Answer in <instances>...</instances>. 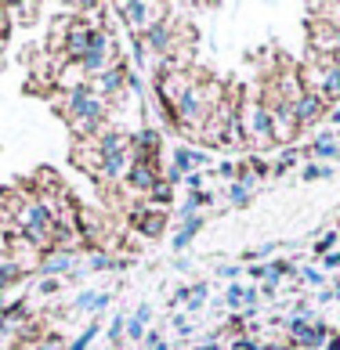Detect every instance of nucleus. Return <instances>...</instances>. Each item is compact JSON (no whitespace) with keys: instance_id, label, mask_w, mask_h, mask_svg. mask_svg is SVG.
<instances>
[{"instance_id":"1","label":"nucleus","mask_w":340,"mask_h":350,"mask_svg":"<svg viewBox=\"0 0 340 350\" xmlns=\"http://www.w3.org/2000/svg\"><path fill=\"white\" fill-rule=\"evenodd\" d=\"M55 112L65 120V126H69V123H98V126H106L109 101L101 94H95L90 87H80V90H73V94H62Z\"/></svg>"},{"instance_id":"2","label":"nucleus","mask_w":340,"mask_h":350,"mask_svg":"<svg viewBox=\"0 0 340 350\" xmlns=\"http://www.w3.org/2000/svg\"><path fill=\"white\" fill-rule=\"evenodd\" d=\"M257 98H260V105L268 109V116H271V137H276V145H290V141L300 134L297 131V116H293L290 101L279 94V87L271 83V76L265 80V87H260Z\"/></svg>"},{"instance_id":"3","label":"nucleus","mask_w":340,"mask_h":350,"mask_svg":"<svg viewBox=\"0 0 340 350\" xmlns=\"http://www.w3.org/2000/svg\"><path fill=\"white\" fill-rule=\"evenodd\" d=\"M243 134H246V145L254 152H265V148L276 145V137H271V116L260 105V98L243 101Z\"/></svg>"},{"instance_id":"4","label":"nucleus","mask_w":340,"mask_h":350,"mask_svg":"<svg viewBox=\"0 0 340 350\" xmlns=\"http://www.w3.org/2000/svg\"><path fill=\"white\" fill-rule=\"evenodd\" d=\"M195 76H199V72H189V69H170V72H163V76H156L160 105H163V116H167L170 123H174V105H178V101L192 90Z\"/></svg>"},{"instance_id":"5","label":"nucleus","mask_w":340,"mask_h":350,"mask_svg":"<svg viewBox=\"0 0 340 350\" xmlns=\"http://www.w3.org/2000/svg\"><path fill=\"white\" fill-rule=\"evenodd\" d=\"M286 332H290V343L293 347H304V350H322L326 343H330V325L319 318V321H304L300 314L286 318Z\"/></svg>"},{"instance_id":"6","label":"nucleus","mask_w":340,"mask_h":350,"mask_svg":"<svg viewBox=\"0 0 340 350\" xmlns=\"http://www.w3.org/2000/svg\"><path fill=\"white\" fill-rule=\"evenodd\" d=\"M134 159V155H130ZM163 180V170H160V163H149V159H134L130 163V174H127V191L130 196H141V199H149V191L156 188Z\"/></svg>"},{"instance_id":"7","label":"nucleus","mask_w":340,"mask_h":350,"mask_svg":"<svg viewBox=\"0 0 340 350\" xmlns=\"http://www.w3.org/2000/svg\"><path fill=\"white\" fill-rule=\"evenodd\" d=\"M141 44H145L149 55H160V58L170 55V47H174V22H170V8L160 11V18H156L149 29H145Z\"/></svg>"},{"instance_id":"8","label":"nucleus","mask_w":340,"mask_h":350,"mask_svg":"<svg viewBox=\"0 0 340 350\" xmlns=\"http://www.w3.org/2000/svg\"><path fill=\"white\" fill-rule=\"evenodd\" d=\"M87 36H90V25L84 18H73L65 15V29H62V58L65 62H80L87 55Z\"/></svg>"},{"instance_id":"9","label":"nucleus","mask_w":340,"mask_h":350,"mask_svg":"<svg viewBox=\"0 0 340 350\" xmlns=\"http://www.w3.org/2000/svg\"><path fill=\"white\" fill-rule=\"evenodd\" d=\"M293 116H297V131L304 134V131H311L315 123H322L326 116H330V109H326L322 94H315V90H304V94L293 101Z\"/></svg>"},{"instance_id":"10","label":"nucleus","mask_w":340,"mask_h":350,"mask_svg":"<svg viewBox=\"0 0 340 350\" xmlns=\"http://www.w3.org/2000/svg\"><path fill=\"white\" fill-rule=\"evenodd\" d=\"M152 11H160V8L145 4V0H127V4H116V15L127 22V29L134 33V36H145V29L156 22Z\"/></svg>"},{"instance_id":"11","label":"nucleus","mask_w":340,"mask_h":350,"mask_svg":"<svg viewBox=\"0 0 340 350\" xmlns=\"http://www.w3.org/2000/svg\"><path fill=\"white\" fill-rule=\"evenodd\" d=\"M308 36H311V55H337L340 51V36L333 29L330 18H311L308 22Z\"/></svg>"},{"instance_id":"12","label":"nucleus","mask_w":340,"mask_h":350,"mask_svg":"<svg viewBox=\"0 0 340 350\" xmlns=\"http://www.w3.org/2000/svg\"><path fill=\"white\" fill-rule=\"evenodd\" d=\"M127 72L130 69H123L120 62H112V66L101 72V76H95V80H90V90H95V94H101V98H116V94H123L127 90Z\"/></svg>"},{"instance_id":"13","label":"nucleus","mask_w":340,"mask_h":350,"mask_svg":"<svg viewBox=\"0 0 340 350\" xmlns=\"http://www.w3.org/2000/svg\"><path fill=\"white\" fill-rule=\"evenodd\" d=\"M160 134L152 131V126H141V131L130 134V155L134 159H149V163H160Z\"/></svg>"},{"instance_id":"14","label":"nucleus","mask_w":340,"mask_h":350,"mask_svg":"<svg viewBox=\"0 0 340 350\" xmlns=\"http://www.w3.org/2000/svg\"><path fill=\"white\" fill-rule=\"evenodd\" d=\"M101 159H106V155L98 152L95 141H76V145H73V163H76V170H84L87 177H98Z\"/></svg>"},{"instance_id":"15","label":"nucleus","mask_w":340,"mask_h":350,"mask_svg":"<svg viewBox=\"0 0 340 350\" xmlns=\"http://www.w3.org/2000/svg\"><path fill=\"white\" fill-rule=\"evenodd\" d=\"M95 145L101 155H116V152H130V134L123 131H116V126H106L98 137H95Z\"/></svg>"},{"instance_id":"16","label":"nucleus","mask_w":340,"mask_h":350,"mask_svg":"<svg viewBox=\"0 0 340 350\" xmlns=\"http://www.w3.org/2000/svg\"><path fill=\"white\" fill-rule=\"evenodd\" d=\"M134 224L145 239H160L167 231V213L163 210H141V213H134Z\"/></svg>"},{"instance_id":"17","label":"nucleus","mask_w":340,"mask_h":350,"mask_svg":"<svg viewBox=\"0 0 340 350\" xmlns=\"http://www.w3.org/2000/svg\"><path fill=\"white\" fill-rule=\"evenodd\" d=\"M199 228H203V217H185L181 228L174 231V239H170V250H189V242L199 235Z\"/></svg>"},{"instance_id":"18","label":"nucleus","mask_w":340,"mask_h":350,"mask_svg":"<svg viewBox=\"0 0 340 350\" xmlns=\"http://www.w3.org/2000/svg\"><path fill=\"white\" fill-rule=\"evenodd\" d=\"M206 163V152H199V148H174V170H181V174H192L195 166H203Z\"/></svg>"},{"instance_id":"19","label":"nucleus","mask_w":340,"mask_h":350,"mask_svg":"<svg viewBox=\"0 0 340 350\" xmlns=\"http://www.w3.org/2000/svg\"><path fill=\"white\" fill-rule=\"evenodd\" d=\"M40 271H47V275H65V271H73V253H44L40 256Z\"/></svg>"},{"instance_id":"20","label":"nucleus","mask_w":340,"mask_h":350,"mask_svg":"<svg viewBox=\"0 0 340 350\" xmlns=\"http://www.w3.org/2000/svg\"><path fill=\"white\" fill-rule=\"evenodd\" d=\"M308 155H311V159H333V155H340V145L333 141V134H319L308 145Z\"/></svg>"},{"instance_id":"21","label":"nucleus","mask_w":340,"mask_h":350,"mask_svg":"<svg viewBox=\"0 0 340 350\" xmlns=\"http://www.w3.org/2000/svg\"><path fill=\"white\" fill-rule=\"evenodd\" d=\"M8 8H11V22H25V25H33L36 15H40L36 0H29V4H8Z\"/></svg>"},{"instance_id":"22","label":"nucleus","mask_w":340,"mask_h":350,"mask_svg":"<svg viewBox=\"0 0 340 350\" xmlns=\"http://www.w3.org/2000/svg\"><path fill=\"white\" fill-rule=\"evenodd\" d=\"M106 304H109V293H80V296H76V307L90 310V314H95V310H101Z\"/></svg>"},{"instance_id":"23","label":"nucleus","mask_w":340,"mask_h":350,"mask_svg":"<svg viewBox=\"0 0 340 350\" xmlns=\"http://www.w3.org/2000/svg\"><path fill=\"white\" fill-rule=\"evenodd\" d=\"M22 275H25V271H22L15 260H0V293H4L8 285H15Z\"/></svg>"},{"instance_id":"24","label":"nucleus","mask_w":340,"mask_h":350,"mask_svg":"<svg viewBox=\"0 0 340 350\" xmlns=\"http://www.w3.org/2000/svg\"><path fill=\"white\" fill-rule=\"evenodd\" d=\"M228 199H232L235 210H246V206H250V188H246L243 180H232V185H228Z\"/></svg>"},{"instance_id":"25","label":"nucleus","mask_w":340,"mask_h":350,"mask_svg":"<svg viewBox=\"0 0 340 350\" xmlns=\"http://www.w3.org/2000/svg\"><path fill=\"white\" fill-rule=\"evenodd\" d=\"M98 332H101V325H98V321H90V325H87L80 336H76V340H73L69 347H65V350H87L90 343H95V336H98Z\"/></svg>"},{"instance_id":"26","label":"nucleus","mask_w":340,"mask_h":350,"mask_svg":"<svg viewBox=\"0 0 340 350\" xmlns=\"http://www.w3.org/2000/svg\"><path fill=\"white\" fill-rule=\"evenodd\" d=\"M170 199H174V188H170L167 180H160V185H156V188L149 191V202L156 206V210H163V206H167Z\"/></svg>"},{"instance_id":"27","label":"nucleus","mask_w":340,"mask_h":350,"mask_svg":"<svg viewBox=\"0 0 340 350\" xmlns=\"http://www.w3.org/2000/svg\"><path fill=\"white\" fill-rule=\"evenodd\" d=\"M11 325H25L29 321V304L25 300H15V304H8V314H4Z\"/></svg>"},{"instance_id":"28","label":"nucleus","mask_w":340,"mask_h":350,"mask_svg":"<svg viewBox=\"0 0 340 350\" xmlns=\"http://www.w3.org/2000/svg\"><path fill=\"white\" fill-rule=\"evenodd\" d=\"M300 155H304L300 148H286V152L279 155V163L271 166V174H286V170H290V166H297V163H300Z\"/></svg>"},{"instance_id":"29","label":"nucleus","mask_w":340,"mask_h":350,"mask_svg":"<svg viewBox=\"0 0 340 350\" xmlns=\"http://www.w3.org/2000/svg\"><path fill=\"white\" fill-rule=\"evenodd\" d=\"M300 282H304V285H315V289H322V285H326V275H322L319 267H300Z\"/></svg>"},{"instance_id":"30","label":"nucleus","mask_w":340,"mask_h":350,"mask_svg":"<svg viewBox=\"0 0 340 350\" xmlns=\"http://www.w3.org/2000/svg\"><path fill=\"white\" fill-rule=\"evenodd\" d=\"M243 304H246V289H243V285H228L225 307H243Z\"/></svg>"},{"instance_id":"31","label":"nucleus","mask_w":340,"mask_h":350,"mask_svg":"<svg viewBox=\"0 0 340 350\" xmlns=\"http://www.w3.org/2000/svg\"><path fill=\"white\" fill-rule=\"evenodd\" d=\"M333 242H337V231H326V235H322V239L315 242V256H330Z\"/></svg>"},{"instance_id":"32","label":"nucleus","mask_w":340,"mask_h":350,"mask_svg":"<svg viewBox=\"0 0 340 350\" xmlns=\"http://www.w3.org/2000/svg\"><path fill=\"white\" fill-rule=\"evenodd\" d=\"M206 304V285H192V296H189V310H199Z\"/></svg>"},{"instance_id":"33","label":"nucleus","mask_w":340,"mask_h":350,"mask_svg":"<svg viewBox=\"0 0 340 350\" xmlns=\"http://www.w3.org/2000/svg\"><path fill=\"white\" fill-rule=\"evenodd\" d=\"M11 8L8 4H0V40H8V33H11Z\"/></svg>"},{"instance_id":"34","label":"nucleus","mask_w":340,"mask_h":350,"mask_svg":"<svg viewBox=\"0 0 340 350\" xmlns=\"http://www.w3.org/2000/svg\"><path fill=\"white\" fill-rule=\"evenodd\" d=\"M145 347H149V350H167V340H163V332H160V329L145 332Z\"/></svg>"},{"instance_id":"35","label":"nucleus","mask_w":340,"mask_h":350,"mask_svg":"<svg viewBox=\"0 0 340 350\" xmlns=\"http://www.w3.org/2000/svg\"><path fill=\"white\" fill-rule=\"evenodd\" d=\"M87 267H90V271H109V267H112V256H109V253H95Z\"/></svg>"},{"instance_id":"36","label":"nucleus","mask_w":340,"mask_h":350,"mask_svg":"<svg viewBox=\"0 0 340 350\" xmlns=\"http://www.w3.org/2000/svg\"><path fill=\"white\" fill-rule=\"evenodd\" d=\"M271 250H279V245H254V250H246V260H265V256L271 253Z\"/></svg>"},{"instance_id":"37","label":"nucleus","mask_w":340,"mask_h":350,"mask_svg":"<svg viewBox=\"0 0 340 350\" xmlns=\"http://www.w3.org/2000/svg\"><path fill=\"white\" fill-rule=\"evenodd\" d=\"M217 174L225 177V180H239V163H221Z\"/></svg>"},{"instance_id":"38","label":"nucleus","mask_w":340,"mask_h":350,"mask_svg":"<svg viewBox=\"0 0 340 350\" xmlns=\"http://www.w3.org/2000/svg\"><path fill=\"white\" fill-rule=\"evenodd\" d=\"M330 177V166H304V180H322Z\"/></svg>"},{"instance_id":"39","label":"nucleus","mask_w":340,"mask_h":350,"mask_svg":"<svg viewBox=\"0 0 340 350\" xmlns=\"http://www.w3.org/2000/svg\"><path fill=\"white\" fill-rule=\"evenodd\" d=\"M123 336H127V321H123V318H116L112 325H109V340L116 343V340H123Z\"/></svg>"},{"instance_id":"40","label":"nucleus","mask_w":340,"mask_h":350,"mask_svg":"<svg viewBox=\"0 0 340 350\" xmlns=\"http://www.w3.org/2000/svg\"><path fill=\"white\" fill-rule=\"evenodd\" d=\"M141 336H145V325L130 318V321H127V340H141Z\"/></svg>"},{"instance_id":"41","label":"nucleus","mask_w":340,"mask_h":350,"mask_svg":"<svg viewBox=\"0 0 340 350\" xmlns=\"http://www.w3.org/2000/svg\"><path fill=\"white\" fill-rule=\"evenodd\" d=\"M239 275H243L239 264H225V267H221V278H239Z\"/></svg>"},{"instance_id":"42","label":"nucleus","mask_w":340,"mask_h":350,"mask_svg":"<svg viewBox=\"0 0 340 350\" xmlns=\"http://www.w3.org/2000/svg\"><path fill=\"white\" fill-rule=\"evenodd\" d=\"M134 321H141V325H149V321H152V307H138V310H134Z\"/></svg>"},{"instance_id":"43","label":"nucleus","mask_w":340,"mask_h":350,"mask_svg":"<svg viewBox=\"0 0 340 350\" xmlns=\"http://www.w3.org/2000/svg\"><path fill=\"white\" fill-rule=\"evenodd\" d=\"M40 293H44V296L58 293V278H44V282H40Z\"/></svg>"},{"instance_id":"44","label":"nucleus","mask_w":340,"mask_h":350,"mask_svg":"<svg viewBox=\"0 0 340 350\" xmlns=\"http://www.w3.org/2000/svg\"><path fill=\"white\" fill-rule=\"evenodd\" d=\"M127 90H134V94H141V76L127 72Z\"/></svg>"},{"instance_id":"45","label":"nucleus","mask_w":340,"mask_h":350,"mask_svg":"<svg viewBox=\"0 0 340 350\" xmlns=\"http://www.w3.org/2000/svg\"><path fill=\"white\" fill-rule=\"evenodd\" d=\"M225 332H232V336H239V340H243V321H239V318H232Z\"/></svg>"},{"instance_id":"46","label":"nucleus","mask_w":340,"mask_h":350,"mask_svg":"<svg viewBox=\"0 0 340 350\" xmlns=\"http://www.w3.org/2000/svg\"><path fill=\"white\" fill-rule=\"evenodd\" d=\"M250 278H268V264H254L250 267Z\"/></svg>"},{"instance_id":"47","label":"nucleus","mask_w":340,"mask_h":350,"mask_svg":"<svg viewBox=\"0 0 340 350\" xmlns=\"http://www.w3.org/2000/svg\"><path fill=\"white\" fill-rule=\"evenodd\" d=\"M174 329H178V332H192V325H189V318H181V314L174 318Z\"/></svg>"},{"instance_id":"48","label":"nucleus","mask_w":340,"mask_h":350,"mask_svg":"<svg viewBox=\"0 0 340 350\" xmlns=\"http://www.w3.org/2000/svg\"><path fill=\"white\" fill-rule=\"evenodd\" d=\"M322 264H326V267H340V253H330V256H322Z\"/></svg>"},{"instance_id":"49","label":"nucleus","mask_w":340,"mask_h":350,"mask_svg":"<svg viewBox=\"0 0 340 350\" xmlns=\"http://www.w3.org/2000/svg\"><path fill=\"white\" fill-rule=\"evenodd\" d=\"M333 296H337V293H333V289H322V293H319V296H315V300H319V304H330V300H333Z\"/></svg>"},{"instance_id":"50","label":"nucleus","mask_w":340,"mask_h":350,"mask_svg":"<svg viewBox=\"0 0 340 350\" xmlns=\"http://www.w3.org/2000/svg\"><path fill=\"white\" fill-rule=\"evenodd\" d=\"M189 185H192L195 191H199V185H203V174H189Z\"/></svg>"},{"instance_id":"51","label":"nucleus","mask_w":340,"mask_h":350,"mask_svg":"<svg viewBox=\"0 0 340 350\" xmlns=\"http://www.w3.org/2000/svg\"><path fill=\"white\" fill-rule=\"evenodd\" d=\"M326 350H340V336H330V343H326Z\"/></svg>"},{"instance_id":"52","label":"nucleus","mask_w":340,"mask_h":350,"mask_svg":"<svg viewBox=\"0 0 340 350\" xmlns=\"http://www.w3.org/2000/svg\"><path fill=\"white\" fill-rule=\"evenodd\" d=\"M257 350H286V347H279V343H257Z\"/></svg>"},{"instance_id":"53","label":"nucleus","mask_w":340,"mask_h":350,"mask_svg":"<svg viewBox=\"0 0 340 350\" xmlns=\"http://www.w3.org/2000/svg\"><path fill=\"white\" fill-rule=\"evenodd\" d=\"M192 350H221L217 343H203V347H192Z\"/></svg>"},{"instance_id":"54","label":"nucleus","mask_w":340,"mask_h":350,"mask_svg":"<svg viewBox=\"0 0 340 350\" xmlns=\"http://www.w3.org/2000/svg\"><path fill=\"white\" fill-rule=\"evenodd\" d=\"M330 120H333V123H340V109H333V112H330Z\"/></svg>"},{"instance_id":"55","label":"nucleus","mask_w":340,"mask_h":350,"mask_svg":"<svg viewBox=\"0 0 340 350\" xmlns=\"http://www.w3.org/2000/svg\"><path fill=\"white\" fill-rule=\"evenodd\" d=\"M333 62H337V69H340V51H337V55H333Z\"/></svg>"}]
</instances>
